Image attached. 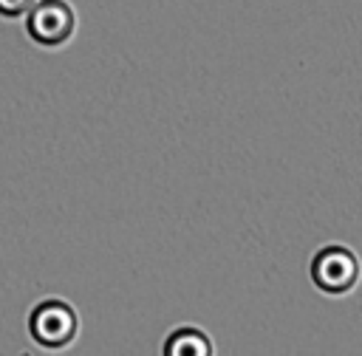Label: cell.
Instances as JSON below:
<instances>
[{"label": "cell", "mask_w": 362, "mask_h": 356, "mask_svg": "<svg viewBox=\"0 0 362 356\" xmlns=\"http://www.w3.org/2000/svg\"><path fill=\"white\" fill-rule=\"evenodd\" d=\"M79 331H82L79 311L65 297H45L34 302L28 314V336L42 350H51V353L68 350L79 339Z\"/></svg>", "instance_id": "cell-1"}, {"label": "cell", "mask_w": 362, "mask_h": 356, "mask_svg": "<svg viewBox=\"0 0 362 356\" xmlns=\"http://www.w3.org/2000/svg\"><path fill=\"white\" fill-rule=\"evenodd\" d=\"M23 23L28 40L45 51L65 48L79 31V14L71 0H37Z\"/></svg>", "instance_id": "cell-2"}, {"label": "cell", "mask_w": 362, "mask_h": 356, "mask_svg": "<svg viewBox=\"0 0 362 356\" xmlns=\"http://www.w3.org/2000/svg\"><path fill=\"white\" fill-rule=\"evenodd\" d=\"M308 274L311 283L320 294L325 297H348L362 274L359 257L351 246L345 243H325L322 249L314 251L311 263H308Z\"/></svg>", "instance_id": "cell-3"}, {"label": "cell", "mask_w": 362, "mask_h": 356, "mask_svg": "<svg viewBox=\"0 0 362 356\" xmlns=\"http://www.w3.org/2000/svg\"><path fill=\"white\" fill-rule=\"evenodd\" d=\"M161 356H215V342L206 328L184 322L164 336Z\"/></svg>", "instance_id": "cell-4"}, {"label": "cell", "mask_w": 362, "mask_h": 356, "mask_svg": "<svg viewBox=\"0 0 362 356\" xmlns=\"http://www.w3.org/2000/svg\"><path fill=\"white\" fill-rule=\"evenodd\" d=\"M37 0H0V17L3 20H23Z\"/></svg>", "instance_id": "cell-5"}]
</instances>
